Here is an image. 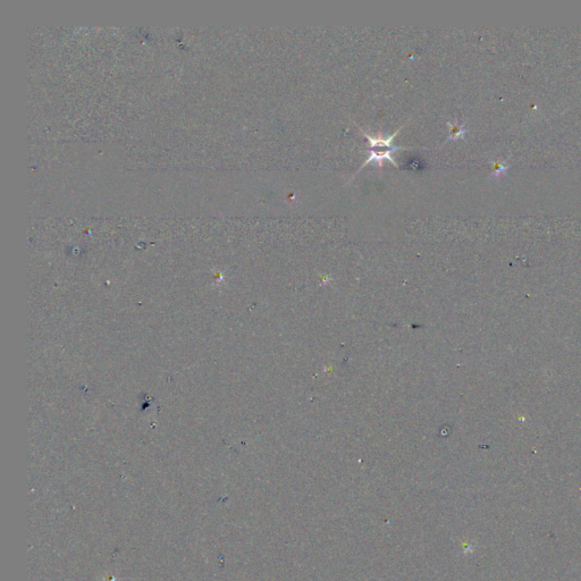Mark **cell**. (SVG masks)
Masks as SVG:
<instances>
[{
  "label": "cell",
  "instance_id": "6da1fadb",
  "mask_svg": "<svg viewBox=\"0 0 581 581\" xmlns=\"http://www.w3.org/2000/svg\"><path fill=\"white\" fill-rule=\"evenodd\" d=\"M360 132L364 134V137L368 140L369 141V149H368V158L366 159L365 164H362L361 167L358 170V173L360 172V170L367 166L370 163H375V166L378 168H382L383 165H384V161L388 160L391 161L392 165H394L395 167H399V164L396 163V161L393 159L392 154L395 151H399V150H406L408 148H402V147H395V146H392V141L393 139H394L397 133L400 132L402 130V128H400L397 131H395L394 133H393L391 137H385V135H383L382 133H378L377 135H370L368 133H366L362 131L361 129Z\"/></svg>",
  "mask_w": 581,
  "mask_h": 581
},
{
  "label": "cell",
  "instance_id": "7a4b0ae2",
  "mask_svg": "<svg viewBox=\"0 0 581 581\" xmlns=\"http://www.w3.org/2000/svg\"><path fill=\"white\" fill-rule=\"evenodd\" d=\"M448 141H456L458 139H463L464 135L469 132L466 129L464 123H458V121L455 120L454 122H448Z\"/></svg>",
  "mask_w": 581,
  "mask_h": 581
},
{
  "label": "cell",
  "instance_id": "3957f363",
  "mask_svg": "<svg viewBox=\"0 0 581 581\" xmlns=\"http://www.w3.org/2000/svg\"><path fill=\"white\" fill-rule=\"evenodd\" d=\"M491 166H492L491 177H501L506 172V170L510 168L508 159H505V160H500V159L491 160Z\"/></svg>",
  "mask_w": 581,
  "mask_h": 581
}]
</instances>
